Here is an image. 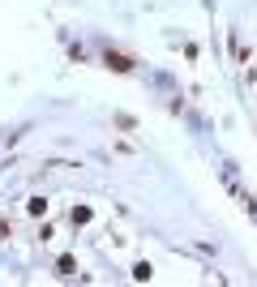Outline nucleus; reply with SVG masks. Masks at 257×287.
I'll use <instances>...</instances> for the list:
<instances>
[{
  "label": "nucleus",
  "mask_w": 257,
  "mask_h": 287,
  "mask_svg": "<svg viewBox=\"0 0 257 287\" xmlns=\"http://www.w3.org/2000/svg\"><path fill=\"white\" fill-rule=\"evenodd\" d=\"M133 279H137V283H146V279H150V266H146V262H137V266H133Z\"/></svg>",
  "instance_id": "nucleus-2"
},
{
  "label": "nucleus",
  "mask_w": 257,
  "mask_h": 287,
  "mask_svg": "<svg viewBox=\"0 0 257 287\" xmlns=\"http://www.w3.org/2000/svg\"><path fill=\"white\" fill-rule=\"evenodd\" d=\"M107 64H112L116 73H128V69H133V60H128L125 52H107Z\"/></svg>",
  "instance_id": "nucleus-1"
},
{
  "label": "nucleus",
  "mask_w": 257,
  "mask_h": 287,
  "mask_svg": "<svg viewBox=\"0 0 257 287\" xmlns=\"http://www.w3.org/2000/svg\"><path fill=\"white\" fill-rule=\"evenodd\" d=\"M73 223H90V206H77V210H73Z\"/></svg>",
  "instance_id": "nucleus-3"
},
{
  "label": "nucleus",
  "mask_w": 257,
  "mask_h": 287,
  "mask_svg": "<svg viewBox=\"0 0 257 287\" xmlns=\"http://www.w3.org/2000/svg\"><path fill=\"white\" fill-rule=\"evenodd\" d=\"M0 236H9V227H4V223H0Z\"/></svg>",
  "instance_id": "nucleus-4"
}]
</instances>
